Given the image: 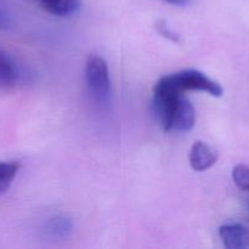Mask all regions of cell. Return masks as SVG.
I'll return each mask as SVG.
<instances>
[{
	"instance_id": "obj_1",
	"label": "cell",
	"mask_w": 249,
	"mask_h": 249,
	"mask_svg": "<svg viewBox=\"0 0 249 249\" xmlns=\"http://www.w3.org/2000/svg\"><path fill=\"white\" fill-rule=\"evenodd\" d=\"M85 80L89 91L99 102H107L111 96L108 66L100 55L92 53L85 63Z\"/></svg>"
},
{
	"instance_id": "obj_2",
	"label": "cell",
	"mask_w": 249,
	"mask_h": 249,
	"mask_svg": "<svg viewBox=\"0 0 249 249\" xmlns=\"http://www.w3.org/2000/svg\"><path fill=\"white\" fill-rule=\"evenodd\" d=\"M165 78L180 94L189 90H196V91H204L212 96L219 97L224 92V89L219 83L196 70L180 71L174 74L167 75Z\"/></svg>"
},
{
	"instance_id": "obj_3",
	"label": "cell",
	"mask_w": 249,
	"mask_h": 249,
	"mask_svg": "<svg viewBox=\"0 0 249 249\" xmlns=\"http://www.w3.org/2000/svg\"><path fill=\"white\" fill-rule=\"evenodd\" d=\"M219 237L228 249L249 248V228L242 224H225L220 226Z\"/></svg>"
},
{
	"instance_id": "obj_4",
	"label": "cell",
	"mask_w": 249,
	"mask_h": 249,
	"mask_svg": "<svg viewBox=\"0 0 249 249\" xmlns=\"http://www.w3.org/2000/svg\"><path fill=\"white\" fill-rule=\"evenodd\" d=\"M218 151L203 141H197L190 151V165L196 172H204L213 167L218 160Z\"/></svg>"
},
{
	"instance_id": "obj_5",
	"label": "cell",
	"mask_w": 249,
	"mask_h": 249,
	"mask_svg": "<svg viewBox=\"0 0 249 249\" xmlns=\"http://www.w3.org/2000/svg\"><path fill=\"white\" fill-rule=\"evenodd\" d=\"M195 122H196V112L195 107L186 97H180L178 102L177 109L174 112L172 122V129L170 130L178 131H189L194 128Z\"/></svg>"
},
{
	"instance_id": "obj_6",
	"label": "cell",
	"mask_w": 249,
	"mask_h": 249,
	"mask_svg": "<svg viewBox=\"0 0 249 249\" xmlns=\"http://www.w3.org/2000/svg\"><path fill=\"white\" fill-rule=\"evenodd\" d=\"M19 70L14 58L0 50V89L14 88L19 80Z\"/></svg>"
},
{
	"instance_id": "obj_7",
	"label": "cell",
	"mask_w": 249,
	"mask_h": 249,
	"mask_svg": "<svg viewBox=\"0 0 249 249\" xmlns=\"http://www.w3.org/2000/svg\"><path fill=\"white\" fill-rule=\"evenodd\" d=\"M41 9L49 14L58 17L71 16L80 7V0H34Z\"/></svg>"
},
{
	"instance_id": "obj_8",
	"label": "cell",
	"mask_w": 249,
	"mask_h": 249,
	"mask_svg": "<svg viewBox=\"0 0 249 249\" xmlns=\"http://www.w3.org/2000/svg\"><path fill=\"white\" fill-rule=\"evenodd\" d=\"M18 172L19 164L17 162H0V197L10 189Z\"/></svg>"
},
{
	"instance_id": "obj_9",
	"label": "cell",
	"mask_w": 249,
	"mask_h": 249,
	"mask_svg": "<svg viewBox=\"0 0 249 249\" xmlns=\"http://www.w3.org/2000/svg\"><path fill=\"white\" fill-rule=\"evenodd\" d=\"M232 179L236 186L242 191H249V167L238 164L232 170Z\"/></svg>"
},
{
	"instance_id": "obj_10",
	"label": "cell",
	"mask_w": 249,
	"mask_h": 249,
	"mask_svg": "<svg viewBox=\"0 0 249 249\" xmlns=\"http://www.w3.org/2000/svg\"><path fill=\"white\" fill-rule=\"evenodd\" d=\"M70 229H71V225H70V223H68V220H66V219L57 218V219H55V220L51 221V224H50V231L51 232L56 233V235L67 232Z\"/></svg>"
},
{
	"instance_id": "obj_11",
	"label": "cell",
	"mask_w": 249,
	"mask_h": 249,
	"mask_svg": "<svg viewBox=\"0 0 249 249\" xmlns=\"http://www.w3.org/2000/svg\"><path fill=\"white\" fill-rule=\"evenodd\" d=\"M160 34H163L164 36L169 38L170 40H177V36H175V34L173 33L172 31H169V29L167 28V26H165V24H162V26H160Z\"/></svg>"
},
{
	"instance_id": "obj_12",
	"label": "cell",
	"mask_w": 249,
	"mask_h": 249,
	"mask_svg": "<svg viewBox=\"0 0 249 249\" xmlns=\"http://www.w3.org/2000/svg\"><path fill=\"white\" fill-rule=\"evenodd\" d=\"M164 1L169 2L172 5H177V6H186L192 0H164Z\"/></svg>"
},
{
	"instance_id": "obj_13",
	"label": "cell",
	"mask_w": 249,
	"mask_h": 249,
	"mask_svg": "<svg viewBox=\"0 0 249 249\" xmlns=\"http://www.w3.org/2000/svg\"><path fill=\"white\" fill-rule=\"evenodd\" d=\"M5 26H6V17H5V15L2 14V11L0 10V29L4 28Z\"/></svg>"
}]
</instances>
